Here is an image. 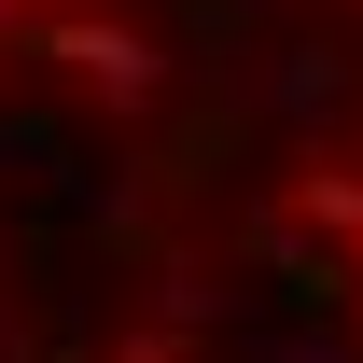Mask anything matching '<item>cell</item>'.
I'll list each match as a JSON object with an SVG mask.
<instances>
[{"mask_svg":"<svg viewBox=\"0 0 363 363\" xmlns=\"http://www.w3.org/2000/svg\"><path fill=\"white\" fill-rule=\"evenodd\" d=\"M28 56L43 70H84V98H112V112H154V84H168V56L140 43L126 14H70V0L28 28Z\"/></svg>","mask_w":363,"mask_h":363,"instance_id":"1","label":"cell"},{"mask_svg":"<svg viewBox=\"0 0 363 363\" xmlns=\"http://www.w3.org/2000/svg\"><path fill=\"white\" fill-rule=\"evenodd\" d=\"M279 224H321V238H363V168H350V154H321V168L294 182V210H279Z\"/></svg>","mask_w":363,"mask_h":363,"instance_id":"2","label":"cell"}]
</instances>
